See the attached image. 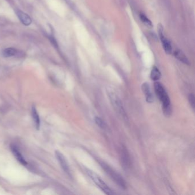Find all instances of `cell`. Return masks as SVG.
Returning a JSON list of instances; mask_svg holds the SVG:
<instances>
[{
  "mask_svg": "<svg viewBox=\"0 0 195 195\" xmlns=\"http://www.w3.org/2000/svg\"><path fill=\"white\" fill-rule=\"evenodd\" d=\"M107 92H108V96L109 98V100L115 111L124 119L127 120L128 117L126 116V113L120 98L113 90L108 89Z\"/></svg>",
  "mask_w": 195,
  "mask_h": 195,
  "instance_id": "cell-2",
  "label": "cell"
},
{
  "mask_svg": "<svg viewBox=\"0 0 195 195\" xmlns=\"http://www.w3.org/2000/svg\"><path fill=\"white\" fill-rule=\"evenodd\" d=\"M86 173L89 177L99 187L102 192H104L107 195H113L114 194V192L110 188V187L102 180L101 178L97 175L95 172H93L91 170L88 169Z\"/></svg>",
  "mask_w": 195,
  "mask_h": 195,
  "instance_id": "cell-4",
  "label": "cell"
},
{
  "mask_svg": "<svg viewBox=\"0 0 195 195\" xmlns=\"http://www.w3.org/2000/svg\"><path fill=\"white\" fill-rule=\"evenodd\" d=\"M56 156L58 162L60 163V164L61 165V167L64 171L68 174L69 176H70V171L69 167L68 164V163L67 161V160L65 159V157L64 156V155L58 152V151H56Z\"/></svg>",
  "mask_w": 195,
  "mask_h": 195,
  "instance_id": "cell-7",
  "label": "cell"
},
{
  "mask_svg": "<svg viewBox=\"0 0 195 195\" xmlns=\"http://www.w3.org/2000/svg\"><path fill=\"white\" fill-rule=\"evenodd\" d=\"M174 55H175V57L177 60H179L181 62L184 63L185 65H190V62H189L188 58H187L186 55L180 50H179V49L176 50L175 51Z\"/></svg>",
  "mask_w": 195,
  "mask_h": 195,
  "instance_id": "cell-12",
  "label": "cell"
},
{
  "mask_svg": "<svg viewBox=\"0 0 195 195\" xmlns=\"http://www.w3.org/2000/svg\"><path fill=\"white\" fill-rule=\"evenodd\" d=\"M161 76V74L160 71L155 66L153 67L152 69L151 70V79L153 81H157L160 79Z\"/></svg>",
  "mask_w": 195,
  "mask_h": 195,
  "instance_id": "cell-14",
  "label": "cell"
},
{
  "mask_svg": "<svg viewBox=\"0 0 195 195\" xmlns=\"http://www.w3.org/2000/svg\"><path fill=\"white\" fill-rule=\"evenodd\" d=\"M140 18L141 21L142 22V23L144 25H145L147 27H148V28H152L153 27L152 22L145 15L141 13L140 14Z\"/></svg>",
  "mask_w": 195,
  "mask_h": 195,
  "instance_id": "cell-15",
  "label": "cell"
},
{
  "mask_svg": "<svg viewBox=\"0 0 195 195\" xmlns=\"http://www.w3.org/2000/svg\"><path fill=\"white\" fill-rule=\"evenodd\" d=\"M17 15L18 17V18H19V20H20V21L24 25L26 26H28L29 25L31 24L32 23V19L30 17V16L21 11H18L17 12Z\"/></svg>",
  "mask_w": 195,
  "mask_h": 195,
  "instance_id": "cell-11",
  "label": "cell"
},
{
  "mask_svg": "<svg viewBox=\"0 0 195 195\" xmlns=\"http://www.w3.org/2000/svg\"><path fill=\"white\" fill-rule=\"evenodd\" d=\"M100 164L102 168L107 173V175L110 176L112 180H113L121 188L126 189V184L125 180L117 171L104 162L101 163Z\"/></svg>",
  "mask_w": 195,
  "mask_h": 195,
  "instance_id": "cell-3",
  "label": "cell"
},
{
  "mask_svg": "<svg viewBox=\"0 0 195 195\" xmlns=\"http://www.w3.org/2000/svg\"><path fill=\"white\" fill-rule=\"evenodd\" d=\"M154 86L156 96L161 102L163 112L166 116H169L171 114L172 109L170 98L168 95V93L164 86L159 82L156 81L154 83Z\"/></svg>",
  "mask_w": 195,
  "mask_h": 195,
  "instance_id": "cell-1",
  "label": "cell"
},
{
  "mask_svg": "<svg viewBox=\"0 0 195 195\" xmlns=\"http://www.w3.org/2000/svg\"><path fill=\"white\" fill-rule=\"evenodd\" d=\"M141 89H142V90L145 96L147 101L149 103L152 102L154 99H153V95H152V93L151 90V88H150V86H149V84L147 83H144L142 85Z\"/></svg>",
  "mask_w": 195,
  "mask_h": 195,
  "instance_id": "cell-8",
  "label": "cell"
},
{
  "mask_svg": "<svg viewBox=\"0 0 195 195\" xmlns=\"http://www.w3.org/2000/svg\"><path fill=\"white\" fill-rule=\"evenodd\" d=\"M158 31L159 33V36L160 37V40L161 41V43L163 45V47L166 52V53L168 55L171 54L172 52V48L170 43L168 40L165 37L164 33H163V27L161 25H160L158 27Z\"/></svg>",
  "mask_w": 195,
  "mask_h": 195,
  "instance_id": "cell-6",
  "label": "cell"
},
{
  "mask_svg": "<svg viewBox=\"0 0 195 195\" xmlns=\"http://www.w3.org/2000/svg\"><path fill=\"white\" fill-rule=\"evenodd\" d=\"M120 156L121 166H123V168L126 170L129 169L131 164L130 157L126 147L122 146L121 147L120 151Z\"/></svg>",
  "mask_w": 195,
  "mask_h": 195,
  "instance_id": "cell-5",
  "label": "cell"
},
{
  "mask_svg": "<svg viewBox=\"0 0 195 195\" xmlns=\"http://www.w3.org/2000/svg\"><path fill=\"white\" fill-rule=\"evenodd\" d=\"M11 150L12 151V152L13 153L15 157L16 158V159L22 165L25 166L27 165L28 163L27 162V161L25 160V159H24V157L22 156V154L20 152V151L18 150V148L14 145H12L11 147Z\"/></svg>",
  "mask_w": 195,
  "mask_h": 195,
  "instance_id": "cell-10",
  "label": "cell"
},
{
  "mask_svg": "<svg viewBox=\"0 0 195 195\" xmlns=\"http://www.w3.org/2000/svg\"><path fill=\"white\" fill-rule=\"evenodd\" d=\"M22 53H23L20 51L12 48H6L2 52V55L5 57H11L14 56L21 57L23 55Z\"/></svg>",
  "mask_w": 195,
  "mask_h": 195,
  "instance_id": "cell-9",
  "label": "cell"
},
{
  "mask_svg": "<svg viewBox=\"0 0 195 195\" xmlns=\"http://www.w3.org/2000/svg\"><path fill=\"white\" fill-rule=\"evenodd\" d=\"M195 96L193 93L189 94L188 96V100L191 107L194 109H195Z\"/></svg>",
  "mask_w": 195,
  "mask_h": 195,
  "instance_id": "cell-17",
  "label": "cell"
},
{
  "mask_svg": "<svg viewBox=\"0 0 195 195\" xmlns=\"http://www.w3.org/2000/svg\"><path fill=\"white\" fill-rule=\"evenodd\" d=\"M95 121L96 123V124L98 125L100 128H102V129H105L106 127V124L102 120V119H101L99 117H95Z\"/></svg>",
  "mask_w": 195,
  "mask_h": 195,
  "instance_id": "cell-16",
  "label": "cell"
},
{
  "mask_svg": "<svg viewBox=\"0 0 195 195\" xmlns=\"http://www.w3.org/2000/svg\"><path fill=\"white\" fill-rule=\"evenodd\" d=\"M32 117L34 119L36 128L37 129L39 130L40 129V119L39 115L38 114V112L36 110V108L34 106H32Z\"/></svg>",
  "mask_w": 195,
  "mask_h": 195,
  "instance_id": "cell-13",
  "label": "cell"
}]
</instances>
